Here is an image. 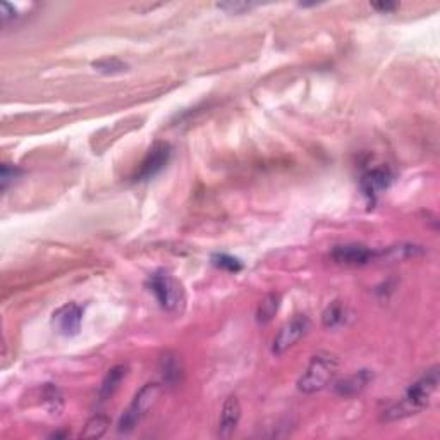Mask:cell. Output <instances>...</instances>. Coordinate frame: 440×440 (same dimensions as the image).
<instances>
[{"label": "cell", "mask_w": 440, "mask_h": 440, "mask_svg": "<svg viewBox=\"0 0 440 440\" xmlns=\"http://www.w3.org/2000/svg\"><path fill=\"white\" fill-rule=\"evenodd\" d=\"M334 262L341 263V265H349V267H358V265H367L368 262L374 260V251L370 248L363 246V244H341L336 246L330 253Z\"/></svg>", "instance_id": "8"}, {"label": "cell", "mask_w": 440, "mask_h": 440, "mask_svg": "<svg viewBox=\"0 0 440 440\" xmlns=\"http://www.w3.org/2000/svg\"><path fill=\"white\" fill-rule=\"evenodd\" d=\"M20 174H21V171L17 167H13V165H9V164L2 165V174H0V180H2L3 190L7 187V183H9V180H13L14 178H16V176H20Z\"/></svg>", "instance_id": "20"}, {"label": "cell", "mask_w": 440, "mask_h": 440, "mask_svg": "<svg viewBox=\"0 0 440 440\" xmlns=\"http://www.w3.org/2000/svg\"><path fill=\"white\" fill-rule=\"evenodd\" d=\"M0 10H2V14H0V16H2L3 22H7L9 20H14V17H16V9H14V7H10L9 3H6V2L0 3Z\"/></svg>", "instance_id": "21"}, {"label": "cell", "mask_w": 440, "mask_h": 440, "mask_svg": "<svg viewBox=\"0 0 440 440\" xmlns=\"http://www.w3.org/2000/svg\"><path fill=\"white\" fill-rule=\"evenodd\" d=\"M339 370V361L329 353H318L311 358L310 364L298 381V389L303 394H315L325 389L336 378Z\"/></svg>", "instance_id": "2"}, {"label": "cell", "mask_w": 440, "mask_h": 440, "mask_svg": "<svg viewBox=\"0 0 440 440\" xmlns=\"http://www.w3.org/2000/svg\"><path fill=\"white\" fill-rule=\"evenodd\" d=\"M83 322V308L76 303H67L62 308H59L52 317L55 330L60 336L73 337L80 332Z\"/></svg>", "instance_id": "6"}, {"label": "cell", "mask_w": 440, "mask_h": 440, "mask_svg": "<svg viewBox=\"0 0 440 440\" xmlns=\"http://www.w3.org/2000/svg\"><path fill=\"white\" fill-rule=\"evenodd\" d=\"M160 370H162V375H164L165 382L174 383L180 375V367H179L178 356H174L172 353H165V355L162 356V360H160Z\"/></svg>", "instance_id": "16"}, {"label": "cell", "mask_w": 440, "mask_h": 440, "mask_svg": "<svg viewBox=\"0 0 440 440\" xmlns=\"http://www.w3.org/2000/svg\"><path fill=\"white\" fill-rule=\"evenodd\" d=\"M279 304H281V296L272 292V294H267L265 298L262 299L260 306L257 310V320L260 323H269L276 317L277 310H279Z\"/></svg>", "instance_id": "14"}, {"label": "cell", "mask_w": 440, "mask_h": 440, "mask_svg": "<svg viewBox=\"0 0 440 440\" xmlns=\"http://www.w3.org/2000/svg\"><path fill=\"white\" fill-rule=\"evenodd\" d=\"M108 427H111V420L104 415H97L93 418L86 421L85 428L81 430L80 439H100L107 434Z\"/></svg>", "instance_id": "13"}, {"label": "cell", "mask_w": 440, "mask_h": 440, "mask_svg": "<svg viewBox=\"0 0 440 440\" xmlns=\"http://www.w3.org/2000/svg\"><path fill=\"white\" fill-rule=\"evenodd\" d=\"M439 385V367L430 368L409 385L402 399L383 413V420H399L423 411Z\"/></svg>", "instance_id": "1"}, {"label": "cell", "mask_w": 440, "mask_h": 440, "mask_svg": "<svg viewBox=\"0 0 440 440\" xmlns=\"http://www.w3.org/2000/svg\"><path fill=\"white\" fill-rule=\"evenodd\" d=\"M213 265H217L219 269L227 270V272H239L243 270V263H241L238 258H232L229 255H213L212 257Z\"/></svg>", "instance_id": "18"}, {"label": "cell", "mask_w": 440, "mask_h": 440, "mask_svg": "<svg viewBox=\"0 0 440 440\" xmlns=\"http://www.w3.org/2000/svg\"><path fill=\"white\" fill-rule=\"evenodd\" d=\"M171 159V146L169 143H155L146 153L145 160L141 162V167L136 174V180H146L157 176L162 169L167 165Z\"/></svg>", "instance_id": "7"}, {"label": "cell", "mask_w": 440, "mask_h": 440, "mask_svg": "<svg viewBox=\"0 0 440 440\" xmlns=\"http://www.w3.org/2000/svg\"><path fill=\"white\" fill-rule=\"evenodd\" d=\"M371 7H374L375 10H381V13H392V10H396L399 6L392 2H378V3H371Z\"/></svg>", "instance_id": "22"}, {"label": "cell", "mask_w": 440, "mask_h": 440, "mask_svg": "<svg viewBox=\"0 0 440 440\" xmlns=\"http://www.w3.org/2000/svg\"><path fill=\"white\" fill-rule=\"evenodd\" d=\"M371 378H374V374L370 370H360L337 382L336 390L341 396H356L371 382Z\"/></svg>", "instance_id": "11"}, {"label": "cell", "mask_w": 440, "mask_h": 440, "mask_svg": "<svg viewBox=\"0 0 440 440\" xmlns=\"http://www.w3.org/2000/svg\"><path fill=\"white\" fill-rule=\"evenodd\" d=\"M160 390H162L160 383H157V382L145 383V385L138 390L136 396L133 397V401H131V404L127 406L126 411L122 413V416L119 418V423H118L119 432L127 434V432L134 430L136 425L145 418L146 413L152 409V406L155 404L157 399H159Z\"/></svg>", "instance_id": "4"}, {"label": "cell", "mask_w": 440, "mask_h": 440, "mask_svg": "<svg viewBox=\"0 0 440 440\" xmlns=\"http://www.w3.org/2000/svg\"><path fill=\"white\" fill-rule=\"evenodd\" d=\"M346 320V308L341 301H334L332 304L327 306V310L323 311L322 315V322L327 329H336L341 323H344Z\"/></svg>", "instance_id": "15"}, {"label": "cell", "mask_w": 440, "mask_h": 440, "mask_svg": "<svg viewBox=\"0 0 440 440\" xmlns=\"http://www.w3.org/2000/svg\"><path fill=\"white\" fill-rule=\"evenodd\" d=\"M310 327H311L310 318L304 317V315H298V317H294L292 320L284 323V325L281 327L279 332H277V336L274 337L272 342L274 355L277 356L284 355L289 348H292V346L310 330Z\"/></svg>", "instance_id": "5"}, {"label": "cell", "mask_w": 440, "mask_h": 440, "mask_svg": "<svg viewBox=\"0 0 440 440\" xmlns=\"http://www.w3.org/2000/svg\"><path fill=\"white\" fill-rule=\"evenodd\" d=\"M217 7L222 10H225V13L229 14H241L244 13V10H250L253 9V7H257V3H251V2H220L217 3Z\"/></svg>", "instance_id": "19"}, {"label": "cell", "mask_w": 440, "mask_h": 440, "mask_svg": "<svg viewBox=\"0 0 440 440\" xmlns=\"http://www.w3.org/2000/svg\"><path fill=\"white\" fill-rule=\"evenodd\" d=\"M150 289L155 294L157 301L165 311L178 315L184 310L186 294H184L183 284L167 272H157L150 277Z\"/></svg>", "instance_id": "3"}, {"label": "cell", "mask_w": 440, "mask_h": 440, "mask_svg": "<svg viewBox=\"0 0 440 440\" xmlns=\"http://www.w3.org/2000/svg\"><path fill=\"white\" fill-rule=\"evenodd\" d=\"M241 420V404L236 396L227 397L222 406L220 418H219V437L229 439L238 428Z\"/></svg>", "instance_id": "9"}, {"label": "cell", "mask_w": 440, "mask_h": 440, "mask_svg": "<svg viewBox=\"0 0 440 440\" xmlns=\"http://www.w3.org/2000/svg\"><path fill=\"white\" fill-rule=\"evenodd\" d=\"M390 183H392V174L389 172V169L377 167L368 171L367 174H363V178L360 180V186L367 197H375L381 191L387 190L390 186Z\"/></svg>", "instance_id": "10"}, {"label": "cell", "mask_w": 440, "mask_h": 440, "mask_svg": "<svg viewBox=\"0 0 440 440\" xmlns=\"http://www.w3.org/2000/svg\"><path fill=\"white\" fill-rule=\"evenodd\" d=\"M126 374L127 367H124V364H115V367H112L111 370L107 371V375L104 377V381H101V385L99 389V399L107 401L108 397L115 392V389H118L119 383L122 382V378L126 377Z\"/></svg>", "instance_id": "12"}, {"label": "cell", "mask_w": 440, "mask_h": 440, "mask_svg": "<svg viewBox=\"0 0 440 440\" xmlns=\"http://www.w3.org/2000/svg\"><path fill=\"white\" fill-rule=\"evenodd\" d=\"M92 67L95 71H99V73H101V74L112 76V74L124 73V71L127 69V64L122 62L120 59L107 57V59H100V60H97V62H93Z\"/></svg>", "instance_id": "17"}]
</instances>
